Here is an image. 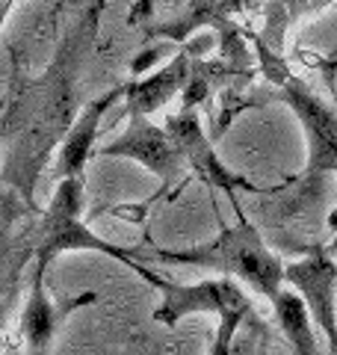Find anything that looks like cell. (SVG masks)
Returning a JSON list of instances; mask_svg holds the SVG:
<instances>
[{
  "mask_svg": "<svg viewBox=\"0 0 337 355\" xmlns=\"http://www.w3.org/2000/svg\"><path fill=\"white\" fill-rule=\"evenodd\" d=\"M44 266L36 270V282H33V293H30V302L24 311V335L30 340L33 349H44L51 340V331H53V308L44 296Z\"/></svg>",
  "mask_w": 337,
  "mask_h": 355,
  "instance_id": "obj_13",
  "label": "cell"
},
{
  "mask_svg": "<svg viewBox=\"0 0 337 355\" xmlns=\"http://www.w3.org/2000/svg\"><path fill=\"white\" fill-rule=\"evenodd\" d=\"M337 0H269L263 6V30L257 33L273 51H284V39L299 21L334 6Z\"/></svg>",
  "mask_w": 337,
  "mask_h": 355,
  "instance_id": "obj_11",
  "label": "cell"
},
{
  "mask_svg": "<svg viewBox=\"0 0 337 355\" xmlns=\"http://www.w3.org/2000/svg\"><path fill=\"white\" fill-rule=\"evenodd\" d=\"M243 9V0H189L187 9L178 18L172 21H163V24H154L148 27L151 39H172V42H184L189 39L196 30H205V27H228L231 24V15Z\"/></svg>",
  "mask_w": 337,
  "mask_h": 355,
  "instance_id": "obj_10",
  "label": "cell"
},
{
  "mask_svg": "<svg viewBox=\"0 0 337 355\" xmlns=\"http://www.w3.org/2000/svg\"><path fill=\"white\" fill-rule=\"evenodd\" d=\"M121 95H125V86H116L77 113V119L71 121V128L62 139L60 154H56V175L60 178H80L83 175L86 160L92 157V146L98 139L101 119L107 116V110L116 104Z\"/></svg>",
  "mask_w": 337,
  "mask_h": 355,
  "instance_id": "obj_9",
  "label": "cell"
},
{
  "mask_svg": "<svg viewBox=\"0 0 337 355\" xmlns=\"http://www.w3.org/2000/svg\"><path fill=\"white\" fill-rule=\"evenodd\" d=\"M240 210V207H237ZM163 261H181V263H201L213 266L222 272H234L243 282H249L261 296H266L269 302H275V296L281 293V282H284V266L273 252L263 246L261 234L254 231V225L243 219L240 225L222 231L219 240H213L210 246H201L193 252H160Z\"/></svg>",
  "mask_w": 337,
  "mask_h": 355,
  "instance_id": "obj_1",
  "label": "cell"
},
{
  "mask_svg": "<svg viewBox=\"0 0 337 355\" xmlns=\"http://www.w3.org/2000/svg\"><path fill=\"white\" fill-rule=\"evenodd\" d=\"M154 9H157V0H133V3H130V15H128V24L130 27L148 24V21L154 18Z\"/></svg>",
  "mask_w": 337,
  "mask_h": 355,
  "instance_id": "obj_14",
  "label": "cell"
},
{
  "mask_svg": "<svg viewBox=\"0 0 337 355\" xmlns=\"http://www.w3.org/2000/svg\"><path fill=\"white\" fill-rule=\"evenodd\" d=\"M198 48V44H196ZM196 48L178 51L160 71L145 74L139 80L125 83V95H128V113H142L151 116L160 107H166L175 95H181L189 80V69H193V57Z\"/></svg>",
  "mask_w": 337,
  "mask_h": 355,
  "instance_id": "obj_8",
  "label": "cell"
},
{
  "mask_svg": "<svg viewBox=\"0 0 337 355\" xmlns=\"http://www.w3.org/2000/svg\"><path fill=\"white\" fill-rule=\"evenodd\" d=\"M278 101H284L296 113L308 137V178H317L337 169V110L329 107L320 95H313L305 80L290 74L287 83L278 86Z\"/></svg>",
  "mask_w": 337,
  "mask_h": 355,
  "instance_id": "obj_3",
  "label": "cell"
},
{
  "mask_svg": "<svg viewBox=\"0 0 337 355\" xmlns=\"http://www.w3.org/2000/svg\"><path fill=\"white\" fill-rule=\"evenodd\" d=\"M15 3H18V0H0V27L6 24V18H9V12L15 9Z\"/></svg>",
  "mask_w": 337,
  "mask_h": 355,
  "instance_id": "obj_15",
  "label": "cell"
},
{
  "mask_svg": "<svg viewBox=\"0 0 337 355\" xmlns=\"http://www.w3.org/2000/svg\"><path fill=\"white\" fill-rule=\"evenodd\" d=\"M157 291H163V305L154 311V320H160L166 326H175L181 317L201 314V311H216L219 317L261 320L254 305L249 302V296H245L231 279H213V282H201L193 287L168 284L160 279L157 282Z\"/></svg>",
  "mask_w": 337,
  "mask_h": 355,
  "instance_id": "obj_4",
  "label": "cell"
},
{
  "mask_svg": "<svg viewBox=\"0 0 337 355\" xmlns=\"http://www.w3.org/2000/svg\"><path fill=\"white\" fill-rule=\"evenodd\" d=\"M128 130L121 133L116 142L101 151L104 157H130L142 163L148 172H154L157 178H163V184H172L181 178L184 169V154L178 151L175 139L168 137V130L157 128L148 116L142 113H128Z\"/></svg>",
  "mask_w": 337,
  "mask_h": 355,
  "instance_id": "obj_5",
  "label": "cell"
},
{
  "mask_svg": "<svg viewBox=\"0 0 337 355\" xmlns=\"http://www.w3.org/2000/svg\"><path fill=\"white\" fill-rule=\"evenodd\" d=\"M284 279L293 282L299 291L305 293L308 314H313V320H317V326L322 329V335L331 347V355H337V320H334L337 270H334V263L329 258H322V254H311L308 261L287 266Z\"/></svg>",
  "mask_w": 337,
  "mask_h": 355,
  "instance_id": "obj_7",
  "label": "cell"
},
{
  "mask_svg": "<svg viewBox=\"0 0 337 355\" xmlns=\"http://www.w3.org/2000/svg\"><path fill=\"white\" fill-rule=\"evenodd\" d=\"M273 305H275L281 331L287 335L290 347H293V355H320V347H317L313 331H311V314H308L305 302H302L296 293L281 291Z\"/></svg>",
  "mask_w": 337,
  "mask_h": 355,
  "instance_id": "obj_12",
  "label": "cell"
},
{
  "mask_svg": "<svg viewBox=\"0 0 337 355\" xmlns=\"http://www.w3.org/2000/svg\"><path fill=\"white\" fill-rule=\"evenodd\" d=\"M80 207H83V178H62L60 190L53 196V205L48 210V216L42 222V237H39V266H48L53 261V254L69 252V249H95L104 252L110 258H116L128 266V270L139 272L145 282L157 287V275L148 272L139 261H133V254L121 252L112 243L95 237L86 225H80Z\"/></svg>",
  "mask_w": 337,
  "mask_h": 355,
  "instance_id": "obj_2",
  "label": "cell"
},
{
  "mask_svg": "<svg viewBox=\"0 0 337 355\" xmlns=\"http://www.w3.org/2000/svg\"><path fill=\"white\" fill-rule=\"evenodd\" d=\"M166 128H168V137L175 139L178 151L184 154V160L193 166L196 175H198L207 187H216V190H225V193H234L237 187L254 190V187L245 181V178L231 175V172L219 163V157H216V154H213V148H210V139L205 137V130H201V121H198V116H196V110H184L181 116H172Z\"/></svg>",
  "mask_w": 337,
  "mask_h": 355,
  "instance_id": "obj_6",
  "label": "cell"
}]
</instances>
